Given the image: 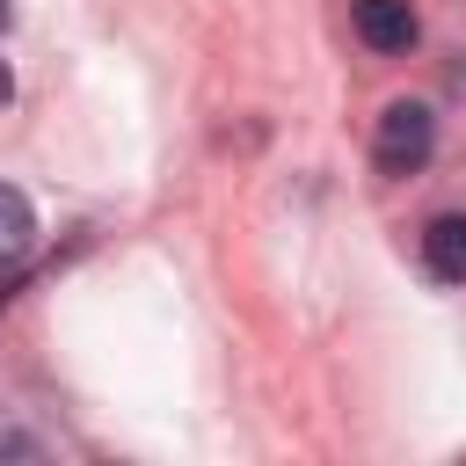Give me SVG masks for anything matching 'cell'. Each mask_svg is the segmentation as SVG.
Segmentation results:
<instances>
[{"mask_svg": "<svg viewBox=\"0 0 466 466\" xmlns=\"http://www.w3.org/2000/svg\"><path fill=\"white\" fill-rule=\"evenodd\" d=\"M430 146H437V116H430V102H386V109H379L371 160H379L386 175H415V167L430 160Z\"/></svg>", "mask_w": 466, "mask_h": 466, "instance_id": "obj_1", "label": "cell"}, {"mask_svg": "<svg viewBox=\"0 0 466 466\" xmlns=\"http://www.w3.org/2000/svg\"><path fill=\"white\" fill-rule=\"evenodd\" d=\"M357 36H364L371 51H408V44L422 36L415 0H357Z\"/></svg>", "mask_w": 466, "mask_h": 466, "instance_id": "obj_2", "label": "cell"}, {"mask_svg": "<svg viewBox=\"0 0 466 466\" xmlns=\"http://www.w3.org/2000/svg\"><path fill=\"white\" fill-rule=\"evenodd\" d=\"M422 269L437 284H466V211H437L422 226Z\"/></svg>", "mask_w": 466, "mask_h": 466, "instance_id": "obj_3", "label": "cell"}, {"mask_svg": "<svg viewBox=\"0 0 466 466\" xmlns=\"http://www.w3.org/2000/svg\"><path fill=\"white\" fill-rule=\"evenodd\" d=\"M29 248H36V211H29V197H22V189H7V182H0V269H15Z\"/></svg>", "mask_w": 466, "mask_h": 466, "instance_id": "obj_4", "label": "cell"}, {"mask_svg": "<svg viewBox=\"0 0 466 466\" xmlns=\"http://www.w3.org/2000/svg\"><path fill=\"white\" fill-rule=\"evenodd\" d=\"M7 95H15V73H7V66H0V109H7Z\"/></svg>", "mask_w": 466, "mask_h": 466, "instance_id": "obj_5", "label": "cell"}, {"mask_svg": "<svg viewBox=\"0 0 466 466\" xmlns=\"http://www.w3.org/2000/svg\"><path fill=\"white\" fill-rule=\"evenodd\" d=\"M7 22H15V0H0V29H7Z\"/></svg>", "mask_w": 466, "mask_h": 466, "instance_id": "obj_6", "label": "cell"}]
</instances>
